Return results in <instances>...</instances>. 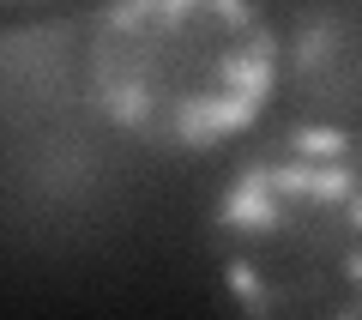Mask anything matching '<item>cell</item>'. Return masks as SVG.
Returning <instances> with one entry per match:
<instances>
[{"label":"cell","mask_w":362,"mask_h":320,"mask_svg":"<svg viewBox=\"0 0 362 320\" xmlns=\"http://www.w3.org/2000/svg\"><path fill=\"white\" fill-rule=\"evenodd\" d=\"M284 37L259 0H97L78 25V97L163 157L247 139L278 97Z\"/></svg>","instance_id":"1"},{"label":"cell","mask_w":362,"mask_h":320,"mask_svg":"<svg viewBox=\"0 0 362 320\" xmlns=\"http://www.w3.org/2000/svg\"><path fill=\"white\" fill-rule=\"evenodd\" d=\"M218 290L259 320H362V133L296 121L223 176L206 218Z\"/></svg>","instance_id":"2"},{"label":"cell","mask_w":362,"mask_h":320,"mask_svg":"<svg viewBox=\"0 0 362 320\" xmlns=\"http://www.w3.org/2000/svg\"><path fill=\"white\" fill-rule=\"evenodd\" d=\"M25 6H49V0H6V13H25Z\"/></svg>","instance_id":"3"}]
</instances>
